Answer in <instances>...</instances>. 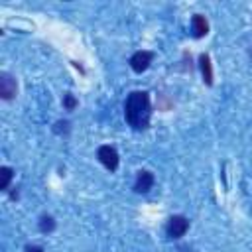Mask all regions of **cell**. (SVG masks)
<instances>
[{"mask_svg": "<svg viewBox=\"0 0 252 252\" xmlns=\"http://www.w3.org/2000/svg\"><path fill=\"white\" fill-rule=\"evenodd\" d=\"M124 118L134 130H146L152 118L150 94L146 91H132L124 102Z\"/></svg>", "mask_w": 252, "mask_h": 252, "instance_id": "6da1fadb", "label": "cell"}, {"mask_svg": "<svg viewBox=\"0 0 252 252\" xmlns=\"http://www.w3.org/2000/svg\"><path fill=\"white\" fill-rule=\"evenodd\" d=\"M187 230H189V220L183 215H173L165 224V232L169 238H181Z\"/></svg>", "mask_w": 252, "mask_h": 252, "instance_id": "7a4b0ae2", "label": "cell"}, {"mask_svg": "<svg viewBox=\"0 0 252 252\" xmlns=\"http://www.w3.org/2000/svg\"><path fill=\"white\" fill-rule=\"evenodd\" d=\"M96 158H98V161H100L106 169H110V171H116V169H118L120 158H118V152H116L112 146H100L98 152H96Z\"/></svg>", "mask_w": 252, "mask_h": 252, "instance_id": "3957f363", "label": "cell"}, {"mask_svg": "<svg viewBox=\"0 0 252 252\" xmlns=\"http://www.w3.org/2000/svg\"><path fill=\"white\" fill-rule=\"evenodd\" d=\"M18 93V83L10 73H0V98L12 100Z\"/></svg>", "mask_w": 252, "mask_h": 252, "instance_id": "277c9868", "label": "cell"}, {"mask_svg": "<svg viewBox=\"0 0 252 252\" xmlns=\"http://www.w3.org/2000/svg\"><path fill=\"white\" fill-rule=\"evenodd\" d=\"M152 59H154V53H152V51H146V49L136 51V53L130 57V67H132L136 73H142V71H146V69L150 67Z\"/></svg>", "mask_w": 252, "mask_h": 252, "instance_id": "5b68a950", "label": "cell"}, {"mask_svg": "<svg viewBox=\"0 0 252 252\" xmlns=\"http://www.w3.org/2000/svg\"><path fill=\"white\" fill-rule=\"evenodd\" d=\"M154 185V173L148 171V169H140L138 175H136V181H134V191L136 193H148Z\"/></svg>", "mask_w": 252, "mask_h": 252, "instance_id": "8992f818", "label": "cell"}, {"mask_svg": "<svg viewBox=\"0 0 252 252\" xmlns=\"http://www.w3.org/2000/svg\"><path fill=\"white\" fill-rule=\"evenodd\" d=\"M191 32H193V37H203V35L209 33V24H207L205 16L195 14L191 18Z\"/></svg>", "mask_w": 252, "mask_h": 252, "instance_id": "52a82bcc", "label": "cell"}, {"mask_svg": "<svg viewBox=\"0 0 252 252\" xmlns=\"http://www.w3.org/2000/svg\"><path fill=\"white\" fill-rule=\"evenodd\" d=\"M199 67H201V75H203V81L211 87L213 85V65H211V57L207 53H203L199 57Z\"/></svg>", "mask_w": 252, "mask_h": 252, "instance_id": "ba28073f", "label": "cell"}, {"mask_svg": "<svg viewBox=\"0 0 252 252\" xmlns=\"http://www.w3.org/2000/svg\"><path fill=\"white\" fill-rule=\"evenodd\" d=\"M12 177H14L12 167H8V165L0 167V189H2V191H6V189H8V185H10Z\"/></svg>", "mask_w": 252, "mask_h": 252, "instance_id": "9c48e42d", "label": "cell"}, {"mask_svg": "<svg viewBox=\"0 0 252 252\" xmlns=\"http://www.w3.org/2000/svg\"><path fill=\"white\" fill-rule=\"evenodd\" d=\"M53 228H55V220H53V217L43 215V217L39 219V230H41V232H51Z\"/></svg>", "mask_w": 252, "mask_h": 252, "instance_id": "30bf717a", "label": "cell"}, {"mask_svg": "<svg viewBox=\"0 0 252 252\" xmlns=\"http://www.w3.org/2000/svg\"><path fill=\"white\" fill-rule=\"evenodd\" d=\"M63 106H65L67 110H73V108L77 106V98H75L71 93H67V94L63 96Z\"/></svg>", "mask_w": 252, "mask_h": 252, "instance_id": "8fae6325", "label": "cell"}, {"mask_svg": "<svg viewBox=\"0 0 252 252\" xmlns=\"http://www.w3.org/2000/svg\"><path fill=\"white\" fill-rule=\"evenodd\" d=\"M67 126H69V122H67V120H57V122H55V128H53V130H55L57 134H59L61 130H63V132H67V130H69Z\"/></svg>", "mask_w": 252, "mask_h": 252, "instance_id": "7c38bea8", "label": "cell"}, {"mask_svg": "<svg viewBox=\"0 0 252 252\" xmlns=\"http://www.w3.org/2000/svg\"><path fill=\"white\" fill-rule=\"evenodd\" d=\"M26 252H43L41 246H26Z\"/></svg>", "mask_w": 252, "mask_h": 252, "instance_id": "4fadbf2b", "label": "cell"}]
</instances>
